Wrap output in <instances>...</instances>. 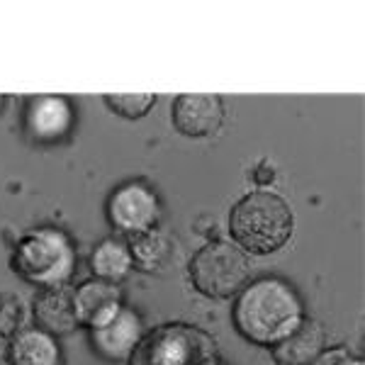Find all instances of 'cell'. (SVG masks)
<instances>
[{
    "mask_svg": "<svg viewBox=\"0 0 365 365\" xmlns=\"http://www.w3.org/2000/svg\"><path fill=\"white\" fill-rule=\"evenodd\" d=\"M237 331L256 346H275L304 319V304L282 278H258L244 285L232 309Z\"/></svg>",
    "mask_w": 365,
    "mask_h": 365,
    "instance_id": "obj_1",
    "label": "cell"
},
{
    "mask_svg": "<svg viewBox=\"0 0 365 365\" xmlns=\"http://www.w3.org/2000/svg\"><path fill=\"white\" fill-rule=\"evenodd\" d=\"M295 229V212L285 197L273 190H253L232 207L229 232L241 251L268 256L290 241Z\"/></svg>",
    "mask_w": 365,
    "mask_h": 365,
    "instance_id": "obj_2",
    "label": "cell"
},
{
    "mask_svg": "<svg viewBox=\"0 0 365 365\" xmlns=\"http://www.w3.org/2000/svg\"><path fill=\"white\" fill-rule=\"evenodd\" d=\"M13 268L20 278L42 287H63L73 275L76 249L56 227H39L22 234L13 251Z\"/></svg>",
    "mask_w": 365,
    "mask_h": 365,
    "instance_id": "obj_3",
    "label": "cell"
},
{
    "mask_svg": "<svg viewBox=\"0 0 365 365\" xmlns=\"http://www.w3.org/2000/svg\"><path fill=\"white\" fill-rule=\"evenodd\" d=\"M129 365H225L217 341L190 324H163L144 334Z\"/></svg>",
    "mask_w": 365,
    "mask_h": 365,
    "instance_id": "obj_4",
    "label": "cell"
},
{
    "mask_svg": "<svg viewBox=\"0 0 365 365\" xmlns=\"http://www.w3.org/2000/svg\"><path fill=\"white\" fill-rule=\"evenodd\" d=\"M190 280L205 297L225 299L239 295L251 273L246 253L227 241H212L190 258Z\"/></svg>",
    "mask_w": 365,
    "mask_h": 365,
    "instance_id": "obj_5",
    "label": "cell"
},
{
    "mask_svg": "<svg viewBox=\"0 0 365 365\" xmlns=\"http://www.w3.org/2000/svg\"><path fill=\"white\" fill-rule=\"evenodd\" d=\"M105 212L113 229L127 237H137L156 229L161 220V200L144 180H129L110 192Z\"/></svg>",
    "mask_w": 365,
    "mask_h": 365,
    "instance_id": "obj_6",
    "label": "cell"
},
{
    "mask_svg": "<svg viewBox=\"0 0 365 365\" xmlns=\"http://www.w3.org/2000/svg\"><path fill=\"white\" fill-rule=\"evenodd\" d=\"M76 125V110L63 96H34L25 103L22 129L34 144L51 146L68 139Z\"/></svg>",
    "mask_w": 365,
    "mask_h": 365,
    "instance_id": "obj_7",
    "label": "cell"
},
{
    "mask_svg": "<svg viewBox=\"0 0 365 365\" xmlns=\"http://www.w3.org/2000/svg\"><path fill=\"white\" fill-rule=\"evenodd\" d=\"M141 336H144L141 317L134 309L125 307V304L108 322L91 329L93 346L108 361H125V358H129L132 351L137 349Z\"/></svg>",
    "mask_w": 365,
    "mask_h": 365,
    "instance_id": "obj_8",
    "label": "cell"
},
{
    "mask_svg": "<svg viewBox=\"0 0 365 365\" xmlns=\"http://www.w3.org/2000/svg\"><path fill=\"white\" fill-rule=\"evenodd\" d=\"M225 100L220 96H178L173 100V127L182 137L202 139L220 132Z\"/></svg>",
    "mask_w": 365,
    "mask_h": 365,
    "instance_id": "obj_9",
    "label": "cell"
},
{
    "mask_svg": "<svg viewBox=\"0 0 365 365\" xmlns=\"http://www.w3.org/2000/svg\"><path fill=\"white\" fill-rule=\"evenodd\" d=\"M122 307V290L115 282L91 278L73 290V309L78 324L93 329L108 322Z\"/></svg>",
    "mask_w": 365,
    "mask_h": 365,
    "instance_id": "obj_10",
    "label": "cell"
},
{
    "mask_svg": "<svg viewBox=\"0 0 365 365\" xmlns=\"http://www.w3.org/2000/svg\"><path fill=\"white\" fill-rule=\"evenodd\" d=\"M34 322L42 331L51 336H68L78 327V317L73 309V292L63 287H46L32 299Z\"/></svg>",
    "mask_w": 365,
    "mask_h": 365,
    "instance_id": "obj_11",
    "label": "cell"
},
{
    "mask_svg": "<svg viewBox=\"0 0 365 365\" xmlns=\"http://www.w3.org/2000/svg\"><path fill=\"white\" fill-rule=\"evenodd\" d=\"M10 365H61L63 353L58 341L39 327L20 329L8 344L5 351Z\"/></svg>",
    "mask_w": 365,
    "mask_h": 365,
    "instance_id": "obj_12",
    "label": "cell"
},
{
    "mask_svg": "<svg viewBox=\"0 0 365 365\" xmlns=\"http://www.w3.org/2000/svg\"><path fill=\"white\" fill-rule=\"evenodd\" d=\"M324 349H327L324 327L317 319L304 317L290 336L273 346V361L278 365H312Z\"/></svg>",
    "mask_w": 365,
    "mask_h": 365,
    "instance_id": "obj_13",
    "label": "cell"
},
{
    "mask_svg": "<svg viewBox=\"0 0 365 365\" xmlns=\"http://www.w3.org/2000/svg\"><path fill=\"white\" fill-rule=\"evenodd\" d=\"M132 251L129 244L120 237H108L93 249L91 256V268L96 273V278L108 280V282H120L125 280L132 270Z\"/></svg>",
    "mask_w": 365,
    "mask_h": 365,
    "instance_id": "obj_14",
    "label": "cell"
},
{
    "mask_svg": "<svg viewBox=\"0 0 365 365\" xmlns=\"http://www.w3.org/2000/svg\"><path fill=\"white\" fill-rule=\"evenodd\" d=\"M129 251H132V263L144 273H161L168 268L173 258V244L163 232L151 229V232L129 237Z\"/></svg>",
    "mask_w": 365,
    "mask_h": 365,
    "instance_id": "obj_15",
    "label": "cell"
},
{
    "mask_svg": "<svg viewBox=\"0 0 365 365\" xmlns=\"http://www.w3.org/2000/svg\"><path fill=\"white\" fill-rule=\"evenodd\" d=\"M103 103L115 115L127 117V120H139V117L151 113V108L156 105V96H151V93H146V96H105Z\"/></svg>",
    "mask_w": 365,
    "mask_h": 365,
    "instance_id": "obj_16",
    "label": "cell"
},
{
    "mask_svg": "<svg viewBox=\"0 0 365 365\" xmlns=\"http://www.w3.org/2000/svg\"><path fill=\"white\" fill-rule=\"evenodd\" d=\"M25 304L13 292H0V336L13 339L22 329Z\"/></svg>",
    "mask_w": 365,
    "mask_h": 365,
    "instance_id": "obj_17",
    "label": "cell"
},
{
    "mask_svg": "<svg viewBox=\"0 0 365 365\" xmlns=\"http://www.w3.org/2000/svg\"><path fill=\"white\" fill-rule=\"evenodd\" d=\"M312 365H365V363L361 358L353 356L351 349H346V346H334V349H324Z\"/></svg>",
    "mask_w": 365,
    "mask_h": 365,
    "instance_id": "obj_18",
    "label": "cell"
},
{
    "mask_svg": "<svg viewBox=\"0 0 365 365\" xmlns=\"http://www.w3.org/2000/svg\"><path fill=\"white\" fill-rule=\"evenodd\" d=\"M3 108H5V98L0 96V113H3Z\"/></svg>",
    "mask_w": 365,
    "mask_h": 365,
    "instance_id": "obj_19",
    "label": "cell"
}]
</instances>
